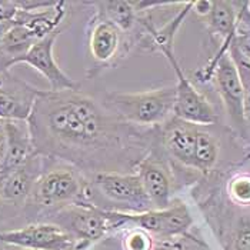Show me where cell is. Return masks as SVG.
<instances>
[{"label": "cell", "mask_w": 250, "mask_h": 250, "mask_svg": "<svg viewBox=\"0 0 250 250\" xmlns=\"http://www.w3.org/2000/svg\"><path fill=\"white\" fill-rule=\"evenodd\" d=\"M174 86L142 93L112 92L106 96V106L120 120L135 126H154L173 113Z\"/></svg>", "instance_id": "7a4b0ae2"}, {"label": "cell", "mask_w": 250, "mask_h": 250, "mask_svg": "<svg viewBox=\"0 0 250 250\" xmlns=\"http://www.w3.org/2000/svg\"><path fill=\"white\" fill-rule=\"evenodd\" d=\"M3 125L6 143L0 160V176L24 166L36 156L29 122L3 120Z\"/></svg>", "instance_id": "4fadbf2b"}, {"label": "cell", "mask_w": 250, "mask_h": 250, "mask_svg": "<svg viewBox=\"0 0 250 250\" xmlns=\"http://www.w3.org/2000/svg\"><path fill=\"white\" fill-rule=\"evenodd\" d=\"M60 32L62 30H56L53 33L47 35L46 38L40 39L24 55L12 60L10 67L13 64H19V63L29 64L30 67L38 70L42 76L47 79V82L50 83V90H53V92L77 90L79 84L60 69V66L55 59L53 49H55V42H56Z\"/></svg>", "instance_id": "8fae6325"}, {"label": "cell", "mask_w": 250, "mask_h": 250, "mask_svg": "<svg viewBox=\"0 0 250 250\" xmlns=\"http://www.w3.org/2000/svg\"><path fill=\"white\" fill-rule=\"evenodd\" d=\"M4 143H6V132H4L3 120H0V160L3 156V150H4Z\"/></svg>", "instance_id": "cb8c5ba5"}, {"label": "cell", "mask_w": 250, "mask_h": 250, "mask_svg": "<svg viewBox=\"0 0 250 250\" xmlns=\"http://www.w3.org/2000/svg\"><path fill=\"white\" fill-rule=\"evenodd\" d=\"M122 248L123 250H153V236L139 228H133L125 234Z\"/></svg>", "instance_id": "ffe728a7"}, {"label": "cell", "mask_w": 250, "mask_h": 250, "mask_svg": "<svg viewBox=\"0 0 250 250\" xmlns=\"http://www.w3.org/2000/svg\"><path fill=\"white\" fill-rule=\"evenodd\" d=\"M234 250H250V220L242 222L236 231Z\"/></svg>", "instance_id": "7402d4cb"}, {"label": "cell", "mask_w": 250, "mask_h": 250, "mask_svg": "<svg viewBox=\"0 0 250 250\" xmlns=\"http://www.w3.org/2000/svg\"><path fill=\"white\" fill-rule=\"evenodd\" d=\"M36 170H39V162L35 156L24 166L0 176V200L16 206L30 197L33 185L39 177Z\"/></svg>", "instance_id": "9a60e30c"}, {"label": "cell", "mask_w": 250, "mask_h": 250, "mask_svg": "<svg viewBox=\"0 0 250 250\" xmlns=\"http://www.w3.org/2000/svg\"><path fill=\"white\" fill-rule=\"evenodd\" d=\"M206 19L213 33L223 39V47L220 49L219 55L226 53L231 42L234 40L236 24H237V16H236V10L233 9V3L213 1L212 10Z\"/></svg>", "instance_id": "e0dca14e"}, {"label": "cell", "mask_w": 250, "mask_h": 250, "mask_svg": "<svg viewBox=\"0 0 250 250\" xmlns=\"http://www.w3.org/2000/svg\"><path fill=\"white\" fill-rule=\"evenodd\" d=\"M95 186L107 200L123 205L133 213L153 210V205L145 192L139 174L120 172H100L95 176Z\"/></svg>", "instance_id": "ba28073f"}, {"label": "cell", "mask_w": 250, "mask_h": 250, "mask_svg": "<svg viewBox=\"0 0 250 250\" xmlns=\"http://www.w3.org/2000/svg\"><path fill=\"white\" fill-rule=\"evenodd\" d=\"M4 206H10V205H9V203H4L3 200H0V220L3 219V208H4ZM12 206H13V205H12Z\"/></svg>", "instance_id": "83f0119b"}, {"label": "cell", "mask_w": 250, "mask_h": 250, "mask_svg": "<svg viewBox=\"0 0 250 250\" xmlns=\"http://www.w3.org/2000/svg\"><path fill=\"white\" fill-rule=\"evenodd\" d=\"M12 24H13V23H0V43H1V39L6 35V32L10 29Z\"/></svg>", "instance_id": "4316f807"}, {"label": "cell", "mask_w": 250, "mask_h": 250, "mask_svg": "<svg viewBox=\"0 0 250 250\" xmlns=\"http://www.w3.org/2000/svg\"><path fill=\"white\" fill-rule=\"evenodd\" d=\"M213 1H209V0H200V1H192V9L200 16H205L208 18V15L210 13L212 10Z\"/></svg>", "instance_id": "603a6c76"}, {"label": "cell", "mask_w": 250, "mask_h": 250, "mask_svg": "<svg viewBox=\"0 0 250 250\" xmlns=\"http://www.w3.org/2000/svg\"><path fill=\"white\" fill-rule=\"evenodd\" d=\"M107 213L115 229L132 223L136 228L163 240L183 236L193 225L192 214L183 202L170 203V206L166 209H153L143 213H127L120 210H107Z\"/></svg>", "instance_id": "3957f363"}, {"label": "cell", "mask_w": 250, "mask_h": 250, "mask_svg": "<svg viewBox=\"0 0 250 250\" xmlns=\"http://www.w3.org/2000/svg\"><path fill=\"white\" fill-rule=\"evenodd\" d=\"M170 245L167 243V242H165V243H162V245H159V246H154L153 250H177L176 248V245L173 243V239H170Z\"/></svg>", "instance_id": "484cf974"}, {"label": "cell", "mask_w": 250, "mask_h": 250, "mask_svg": "<svg viewBox=\"0 0 250 250\" xmlns=\"http://www.w3.org/2000/svg\"><path fill=\"white\" fill-rule=\"evenodd\" d=\"M210 76L214 77L217 92L231 122L239 127H243L246 122L245 90L237 67L229 52L217 56L213 60L212 66L206 69V77Z\"/></svg>", "instance_id": "9c48e42d"}, {"label": "cell", "mask_w": 250, "mask_h": 250, "mask_svg": "<svg viewBox=\"0 0 250 250\" xmlns=\"http://www.w3.org/2000/svg\"><path fill=\"white\" fill-rule=\"evenodd\" d=\"M229 194L239 205H250V174L236 176L229 185Z\"/></svg>", "instance_id": "44dd1931"}, {"label": "cell", "mask_w": 250, "mask_h": 250, "mask_svg": "<svg viewBox=\"0 0 250 250\" xmlns=\"http://www.w3.org/2000/svg\"><path fill=\"white\" fill-rule=\"evenodd\" d=\"M199 126L174 119L165 127L163 143L176 160L194 167V147Z\"/></svg>", "instance_id": "2e32d148"}, {"label": "cell", "mask_w": 250, "mask_h": 250, "mask_svg": "<svg viewBox=\"0 0 250 250\" xmlns=\"http://www.w3.org/2000/svg\"><path fill=\"white\" fill-rule=\"evenodd\" d=\"M219 154V146L216 139L209 132L197 129L196 147H194V167L203 172L210 170Z\"/></svg>", "instance_id": "d6986e66"}, {"label": "cell", "mask_w": 250, "mask_h": 250, "mask_svg": "<svg viewBox=\"0 0 250 250\" xmlns=\"http://www.w3.org/2000/svg\"><path fill=\"white\" fill-rule=\"evenodd\" d=\"M86 183L70 169H53L39 174L30 193L32 200L43 208H62L72 203H86Z\"/></svg>", "instance_id": "5b68a950"}, {"label": "cell", "mask_w": 250, "mask_h": 250, "mask_svg": "<svg viewBox=\"0 0 250 250\" xmlns=\"http://www.w3.org/2000/svg\"><path fill=\"white\" fill-rule=\"evenodd\" d=\"M99 15L112 21L122 32L129 33L136 23V9L133 1H102Z\"/></svg>", "instance_id": "ac0fdd59"}, {"label": "cell", "mask_w": 250, "mask_h": 250, "mask_svg": "<svg viewBox=\"0 0 250 250\" xmlns=\"http://www.w3.org/2000/svg\"><path fill=\"white\" fill-rule=\"evenodd\" d=\"M137 174L142 180L145 192L149 196L153 209H166L170 206L172 183L166 169L152 159L146 157L137 163Z\"/></svg>", "instance_id": "5bb4252c"}, {"label": "cell", "mask_w": 250, "mask_h": 250, "mask_svg": "<svg viewBox=\"0 0 250 250\" xmlns=\"http://www.w3.org/2000/svg\"><path fill=\"white\" fill-rule=\"evenodd\" d=\"M173 67L177 83L174 86L176 96H174L173 113L176 119L183 120L194 126H206L217 122V116L210 104V102L203 96L192 82L185 76L182 72L177 60L174 58V52H169L165 55Z\"/></svg>", "instance_id": "52a82bcc"}, {"label": "cell", "mask_w": 250, "mask_h": 250, "mask_svg": "<svg viewBox=\"0 0 250 250\" xmlns=\"http://www.w3.org/2000/svg\"><path fill=\"white\" fill-rule=\"evenodd\" d=\"M55 216L56 217L53 223L76 237L77 242L84 249L103 239L107 231L115 229L107 210L99 209L90 202L72 203L58 208Z\"/></svg>", "instance_id": "277c9868"}, {"label": "cell", "mask_w": 250, "mask_h": 250, "mask_svg": "<svg viewBox=\"0 0 250 250\" xmlns=\"http://www.w3.org/2000/svg\"><path fill=\"white\" fill-rule=\"evenodd\" d=\"M237 46L240 47V50L243 52V55L248 58L250 62V42H242V43H237Z\"/></svg>", "instance_id": "d4e9b609"}, {"label": "cell", "mask_w": 250, "mask_h": 250, "mask_svg": "<svg viewBox=\"0 0 250 250\" xmlns=\"http://www.w3.org/2000/svg\"><path fill=\"white\" fill-rule=\"evenodd\" d=\"M36 154H55L69 160L79 154L122 149L136 130L116 115L103 112L93 99L79 90H43L29 119ZM86 156V157H87Z\"/></svg>", "instance_id": "6da1fadb"}, {"label": "cell", "mask_w": 250, "mask_h": 250, "mask_svg": "<svg viewBox=\"0 0 250 250\" xmlns=\"http://www.w3.org/2000/svg\"><path fill=\"white\" fill-rule=\"evenodd\" d=\"M87 44L95 67L106 69L127 53L130 43L125 32L97 13L90 23Z\"/></svg>", "instance_id": "30bf717a"}, {"label": "cell", "mask_w": 250, "mask_h": 250, "mask_svg": "<svg viewBox=\"0 0 250 250\" xmlns=\"http://www.w3.org/2000/svg\"><path fill=\"white\" fill-rule=\"evenodd\" d=\"M0 243L23 250H84L76 237L50 222L0 230Z\"/></svg>", "instance_id": "8992f818"}, {"label": "cell", "mask_w": 250, "mask_h": 250, "mask_svg": "<svg viewBox=\"0 0 250 250\" xmlns=\"http://www.w3.org/2000/svg\"><path fill=\"white\" fill-rule=\"evenodd\" d=\"M246 6L249 7V12H250V1H249V3H246Z\"/></svg>", "instance_id": "f1b7e54d"}, {"label": "cell", "mask_w": 250, "mask_h": 250, "mask_svg": "<svg viewBox=\"0 0 250 250\" xmlns=\"http://www.w3.org/2000/svg\"><path fill=\"white\" fill-rule=\"evenodd\" d=\"M42 92L9 70L0 72V120L29 122Z\"/></svg>", "instance_id": "7c38bea8"}]
</instances>
